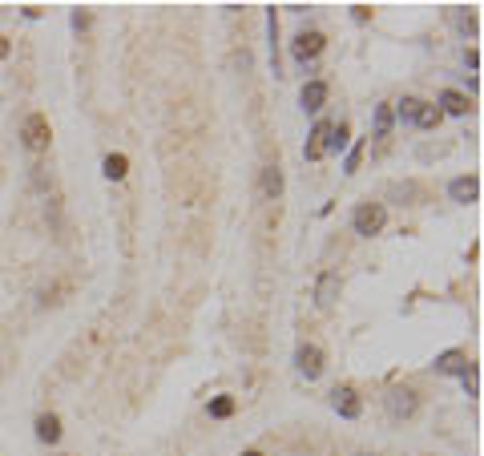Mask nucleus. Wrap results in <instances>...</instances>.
<instances>
[{
  "label": "nucleus",
  "instance_id": "obj_1",
  "mask_svg": "<svg viewBox=\"0 0 484 456\" xmlns=\"http://www.w3.org/2000/svg\"><path fill=\"white\" fill-rule=\"evenodd\" d=\"M387 227V206L384 202H359L351 214V230L355 234H363V239H371V234H379V230Z\"/></svg>",
  "mask_w": 484,
  "mask_h": 456
},
{
  "label": "nucleus",
  "instance_id": "obj_2",
  "mask_svg": "<svg viewBox=\"0 0 484 456\" xmlns=\"http://www.w3.org/2000/svg\"><path fill=\"white\" fill-rule=\"evenodd\" d=\"M20 142L29 154H45L48 142H53V126H48L45 114H29L25 117V130H20Z\"/></svg>",
  "mask_w": 484,
  "mask_h": 456
},
{
  "label": "nucleus",
  "instance_id": "obj_3",
  "mask_svg": "<svg viewBox=\"0 0 484 456\" xmlns=\"http://www.w3.org/2000/svg\"><path fill=\"white\" fill-rule=\"evenodd\" d=\"M327 49V36L319 33V29H307V33H299L295 36V41H290V57H295V61H315V57H319V53Z\"/></svg>",
  "mask_w": 484,
  "mask_h": 456
},
{
  "label": "nucleus",
  "instance_id": "obj_4",
  "mask_svg": "<svg viewBox=\"0 0 484 456\" xmlns=\"http://www.w3.org/2000/svg\"><path fill=\"white\" fill-rule=\"evenodd\" d=\"M387 412L396 420H412L419 412V391L416 388H391L387 391Z\"/></svg>",
  "mask_w": 484,
  "mask_h": 456
},
{
  "label": "nucleus",
  "instance_id": "obj_5",
  "mask_svg": "<svg viewBox=\"0 0 484 456\" xmlns=\"http://www.w3.org/2000/svg\"><path fill=\"white\" fill-rule=\"evenodd\" d=\"M295 363H299V375H303V380H319L327 356H323L319 343H303V347L295 351Z\"/></svg>",
  "mask_w": 484,
  "mask_h": 456
},
{
  "label": "nucleus",
  "instance_id": "obj_6",
  "mask_svg": "<svg viewBox=\"0 0 484 456\" xmlns=\"http://www.w3.org/2000/svg\"><path fill=\"white\" fill-rule=\"evenodd\" d=\"M331 404H335V412L343 420H359V412H363V400H359V391H355L351 384H343V388L331 391Z\"/></svg>",
  "mask_w": 484,
  "mask_h": 456
},
{
  "label": "nucleus",
  "instance_id": "obj_7",
  "mask_svg": "<svg viewBox=\"0 0 484 456\" xmlns=\"http://www.w3.org/2000/svg\"><path fill=\"white\" fill-rule=\"evenodd\" d=\"M448 198L452 202H460V206H472L476 198H480V178L476 174H460V178L448 182Z\"/></svg>",
  "mask_w": 484,
  "mask_h": 456
},
{
  "label": "nucleus",
  "instance_id": "obj_8",
  "mask_svg": "<svg viewBox=\"0 0 484 456\" xmlns=\"http://www.w3.org/2000/svg\"><path fill=\"white\" fill-rule=\"evenodd\" d=\"M327 81H307L303 89H299V105H303L307 114H319L323 105H327Z\"/></svg>",
  "mask_w": 484,
  "mask_h": 456
},
{
  "label": "nucleus",
  "instance_id": "obj_9",
  "mask_svg": "<svg viewBox=\"0 0 484 456\" xmlns=\"http://www.w3.org/2000/svg\"><path fill=\"white\" fill-rule=\"evenodd\" d=\"M335 299H339V275L335 271H323L319 283H315V303L327 311V307H335Z\"/></svg>",
  "mask_w": 484,
  "mask_h": 456
},
{
  "label": "nucleus",
  "instance_id": "obj_10",
  "mask_svg": "<svg viewBox=\"0 0 484 456\" xmlns=\"http://www.w3.org/2000/svg\"><path fill=\"white\" fill-rule=\"evenodd\" d=\"M327 133H331V121H319V126L311 130V138H307V146H303L307 162H319L323 154H327Z\"/></svg>",
  "mask_w": 484,
  "mask_h": 456
},
{
  "label": "nucleus",
  "instance_id": "obj_11",
  "mask_svg": "<svg viewBox=\"0 0 484 456\" xmlns=\"http://www.w3.org/2000/svg\"><path fill=\"white\" fill-rule=\"evenodd\" d=\"M440 105L436 101H419L416 98V109H412V126H419V130H436L440 126Z\"/></svg>",
  "mask_w": 484,
  "mask_h": 456
},
{
  "label": "nucleus",
  "instance_id": "obj_12",
  "mask_svg": "<svg viewBox=\"0 0 484 456\" xmlns=\"http://www.w3.org/2000/svg\"><path fill=\"white\" fill-rule=\"evenodd\" d=\"M468 368H472V359L464 351H444V356L436 359V372L440 375H464Z\"/></svg>",
  "mask_w": 484,
  "mask_h": 456
},
{
  "label": "nucleus",
  "instance_id": "obj_13",
  "mask_svg": "<svg viewBox=\"0 0 484 456\" xmlns=\"http://www.w3.org/2000/svg\"><path fill=\"white\" fill-rule=\"evenodd\" d=\"M468 109H472V101H468L464 93H456V89H444V93H440V114L464 117Z\"/></svg>",
  "mask_w": 484,
  "mask_h": 456
},
{
  "label": "nucleus",
  "instance_id": "obj_14",
  "mask_svg": "<svg viewBox=\"0 0 484 456\" xmlns=\"http://www.w3.org/2000/svg\"><path fill=\"white\" fill-rule=\"evenodd\" d=\"M262 194L271 198V202H278V194H283V170H278V162L262 170Z\"/></svg>",
  "mask_w": 484,
  "mask_h": 456
},
{
  "label": "nucleus",
  "instance_id": "obj_15",
  "mask_svg": "<svg viewBox=\"0 0 484 456\" xmlns=\"http://www.w3.org/2000/svg\"><path fill=\"white\" fill-rule=\"evenodd\" d=\"M36 436L45 440V444H57V440H61V420H57L53 412L36 416Z\"/></svg>",
  "mask_w": 484,
  "mask_h": 456
},
{
  "label": "nucleus",
  "instance_id": "obj_16",
  "mask_svg": "<svg viewBox=\"0 0 484 456\" xmlns=\"http://www.w3.org/2000/svg\"><path fill=\"white\" fill-rule=\"evenodd\" d=\"M101 170H105V178H109V182H121L129 174V158H126V154H109V158L101 162Z\"/></svg>",
  "mask_w": 484,
  "mask_h": 456
},
{
  "label": "nucleus",
  "instance_id": "obj_17",
  "mask_svg": "<svg viewBox=\"0 0 484 456\" xmlns=\"http://www.w3.org/2000/svg\"><path fill=\"white\" fill-rule=\"evenodd\" d=\"M347 138H351V126H347V121H331V133H327V154H331V149H343V146H347Z\"/></svg>",
  "mask_w": 484,
  "mask_h": 456
},
{
  "label": "nucleus",
  "instance_id": "obj_18",
  "mask_svg": "<svg viewBox=\"0 0 484 456\" xmlns=\"http://www.w3.org/2000/svg\"><path fill=\"white\" fill-rule=\"evenodd\" d=\"M267 33H271V65L278 73V49H274V41H278V13L274 8H267Z\"/></svg>",
  "mask_w": 484,
  "mask_h": 456
},
{
  "label": "nucleus",
  "instance_id": "obj_19",
  "mask_svg": "<svg viewBox=\"0 0 484 456\" xmlns=\"http://www.w3.org/2000/svg\"><path fill=\"white\" fill-rule=\"evenodd\" d=\"M210 416H214V420L234 416V396H218V400H210Z\"/></svg>",
  "mask_w": 484,
  "mask_h": 456
},
{
  "label": "nucleus",
  "instance_id": "obj_20",
  "mask_svg": "<svg viewBox=\"0 0 484 456\" xmlns=\"http://www.w3.org/2000/svg\"><path fill=\"white\" fill-rule=\"evenodd\" d=\"M387 130H391V109L375 105V138H387Z\"/></svg>",
  "mask_w": 484,
  "mask_h": 456
},
{
  "label": "nucleus",
  "instance_id": "obj_21",
  "mask_svg": "<svg viewBox=\"0 0 484 456\" xmlns=\"http://www.w3.org/2000/svg\"><path fill=\"white\" fill-rule=\"evenodd\" d=\"M69 291H73V283H53V287L41 291V303H57V295H69Z\"/></svg>",
  "mask_w": 484,
  "mask_h": 456
},
{
  "label": "nucleus",
  "instance_id": "obj_22",
  "mask_svg": "<svg viewBox=\"0 0 484 456\" xmlns=\"http://www.w3.org/2000/svg\"><path fill=\"white\" fill-rule=\"evenodd\" d=\"M359 158H363V142H355L351 154H347V174H355V170H359Z\"/></svg>",
  "mask_w": 484,
  "mask_h": 456
},
{
  "label": "nucleus",
  "instance_id": "obj_23",
  "mask_svg": "<svg viewBox=\"0 0 484 456\" xmlns=\"http://www.w3.org/2000/svg\"><path fill=\"white\" fill-rule=\"evenodd\" d=\"M412 109H416V98H403L400 101V121H412Z\"/></svg>",
  "mask_w": 484,
  "mask_h": 456
},
{
  "label": "nucleus",
  "instance_id": "obj_24",
  "mask_svg": "<svg viewBox=\"0 0 484 456\" xmlns=\"http://www.w3.org/2000/svg\"><path fill=\"white\" fill-rule=\"evenodd\" d=\"M456 25H460L464 33H476V17H464V13H460V17H456Z\"/></svg>",
  "mask_w": 484,
  "mask_h": 456
},
{
  "label": "nucleus",
  "instance_id": "obj_25",
  "mask_svg": "<svg viewBox=\"0 0 484 456\" xmlns=\"http://www.w3.org/2000/svg\"><path fill=\"white\" fill-rule=\"evenodd\" d=\"M73 29H77V33L81 29H89V13H73Z\"/></svg>",
  "mask_w": 484,
  "mask_h": 456
},
{
  "label": "nucleus",
  "instance_id": "obj_26",
  "mask_svg": "<svg viewBox=\"0 0 484 456\" xmlns=\"http://www.w3.org/2000/svg\"><path fill=\"white\" fill-rule=\"evenodd\" d=\"M464 61H468V69H476V65H480V53L468 49V53H464Z\"/></svg>",
  "mask_w": 484,
  "mask_h": 456
},
{
  "label": "nucleus",
  "instance_id": "obj_27",
  "mask_svg": "<svg viewBox=\"0 0 484 456\" xmlns=\"http://www.w3.org/2000/svg\"><path fill=\"white\" fill-rule=\"evenodd\" d=\"M355 20H371V8H368V4H355Z\"/></svg>",
  "mask_w": 484,
  "mask_h": 456
},
{
  "label": "nucleus",
  "instance_id": "obj_28",
  "mask_svg": "<svg viewBox=\"0 0 484 456\" xmlns=\"http://www.w3.org/2000/svg\"><path fill=\"white\" fill-rule=\"evenodd\" d=\"M8 53H13V45H8V36H0V61H4Z\"/></svg>",
  "mask_w": 484,
  "mask_h": 456
},
{
  "label": "nucleus",
  "instance_id": "obj_29",
  "mask_svg": "<svg viewBox=\"0 0 484 456\" xmlns=\"http://www.w3.org/2000/svg\"><path fill=\"white\" fill-rule=\"evenodd\" d=\"M242 456H262V452H258V448H246V452H242Z\"/></svg>",
  "mask_w": 484,
  "mask_h": 456
},
{
  "label": "nucleus",
  "instance_id": "obj_30",
  "mask_svg": "<svg viewBox=\"0 0 484 456\" xmlns=\"http://www.w3.org/2000/svg\"><path fill=\"white\" fill-rule=\"evenodd\" d=\"M359 456H368V452H359Z\"/></svg>",
  "mask_w": 484,
  "mask_h": 456
}]
</instances>
